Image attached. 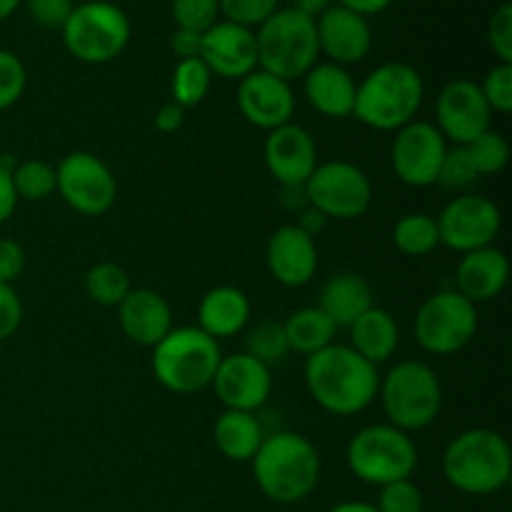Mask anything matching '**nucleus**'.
<instances>
[{
  "mask_svg": "<svg viewBox=\"0 0 512 512\" xmlns=\"http://www.w3.org/2000/svg\"><path fill=\"white\" fill-rule=\"evenodd\" d=\"M200 60L218 78L243 80L245 75L258 70L255 30L228 23V20H218L213 28H208L203 33Z\"/></svg>",
  "mask_w": 512,
  "mask_h": 512,
  "instance_id": "18",
  "label": "nucleus"
},
{
  "mask_svg": "<svg viewBox=\"0 0 512 512\" xmlns=\"http://www.w3.org/2000/svg\"><path fill=\"white\" fill-rule=\"evenodd\" d=\"M258 68L288 83L303 78L320 58L315 18L295 8H278L258 30Z\"/></svg>",
  "mask_w": 512,
  "mask_h": 512,
  "instance_id": "6",
  "label": "nucleus"
},
{
  "mask_svg": "<svg viewBox=\"0 0 512 512\" xmlns=\"http://www.w3.org/2000/svg\"><path fill=\"white\" fill-rule=\"evenodd\" d=\"M283 330H285V338H288V348L293 353L310 355L320 353L325 350L328 345L335 343V328L333 320L318 308V305H310V308H300L293 310L288 318L283 320Z\"/></svg>",
  "mask_w": 512,
  "mask_h": 512,
  "instance_id": "29",
  "label": "nucleus"
},
{
  "mask_svg": "<svg viewBox=\"0 0 512 512\" xmlns=\"http://www.w3.org/2000/svg\"><path fill=\"white\" fill-rule=\"evenodd\" d=\"M265 428L255 413L223 410L213 425V440L220 453L233 463H250L265 440Z\"/></svg>",
  "mask_w": 512,
  "mask_h": 512,
  "instance_id": "28",
  "label": "nucleus"
},
{
  "mask_svg": "<svg viewBox=\"0 0 512 512\" xmlns=\"http://www.w3.org/2000/svg\"><path fill=\"white\" fill-rule=\"evenodd\" d=\"M448 140L428 120H413L395 130L390 145V163L400 183L410 188H428L438 183L440 165L448 153Z\"/></svg>",
  "mask_w": 512,
  "mask_h": 512,
  "instance_id": "14",
  "label": "nucleus"
},
{
  "mask_svg": "<svg viewBox=\"0 0 512 512\" xmlns=\"http://www.w3.org/2000/svg\"><path fill=\"white\" fill-rule=\"evenodd\" d=\"M210 83H213V73H210L203 60H178V65L173 70V80H170L173 103H178L185 110L195 108V105H200L208 98Z\"/></svg>",
  "mask_w": 512,
  "mask_h": 512,
  "instance_id": "33",
  "label": "nucleus"
},
{
  "mask_svg": "<svg viewBox=\"0 0 512 512\" xmlns=\"http://www.w3.org/2000/svg\"><path fill=\"white\" fill-rule=\"evenodd\" d=\"M265 263L280 285L303 288L318 273V245L298 225H283L270 235Z\"/></svg>",
  "mask_w": 512,
  "mask_h": 512,
  "instance_id": "21",
  "label": "nucleus"
},
{
  "mask_svg": "<svg viewBox=\"0 0 512 512\" xmlns=\"http://www.w3.org/2000/svg\"><path fill=\"white\" fill-rule=\"evenodd\" d=\"M73 8V0H28V15L45 30H63Z\"/></svg>",
  "mask_w": 512,
  "mask_h": 512,
  "instance_id": "43",
  "label": "nucleus"
},
{
  "mask_svg": "<svg viewBox=\"0 0 512 512\" xmlns=\"http://www.w3.org/2000/svg\"><path fill=\"white\" fill-rule=\"evenodd\" d=\"M415 340L430 355H453L478 333V305L458 290H438L415 315Z\"/></svg>",
  "mask_w": 512,
  "mask_h": 512,
  "instance_id": "10",
  "label": "nucleus"
},
{
  "mask_svg": "<svg viewBox=\"0 0 512 512\" xmlns=\"http://www.w3.org/2000/svg\"><path fill=\"white\" fill-rule=\"evenodd\" d=\"M263 158L278 185H305L318 168V145L303 125L285 123L268 133Z\"/></svg>",
  "mask_w": 512,
  "mask_h": 512,
  "instance_id": "19",
  "label": "nucleus"
},
{
  "mask_svg": "<svg viewBox=\"0 0 512 512\" xmlns=\"http://www.w3.org/2000/svg\"><path fill=\"white\" fill-rule=\"evenodd\" d=\"M295 225H298L303 233H308L310 238H315V235H320L325 230V225H328V218H325L320 210H315L313 205H308V208L300 210V213H298V223H295Z\"/></svg>",
  "mask_w": 512,
  "mask_h": 512,
  "instance_id": "50",
  "label": "nucleus"
},
{
  "mask_svg": "<svg viewBox=\"0 0 512 512\" xmlns=\"http://www.w3.org/2000/svg\"><path fill=\"white\" fill-rule=\"evenodd\" d=\"M120 330L125 338L143 348H155L173 330L170 303L150 288H133L118 305Z\"/></svg>",
  "mask_w": 512,
  "mask_h": 512,
  "instance_id": "22",
  "label": "nucleus"
},
{
  "mask_svg": "<svg viewBox=\"0 0 512 512\" xmlns=\"http://www.w3.org/2000/svg\"><path fill=\"white\" fill-rule=\"evenodd\" d=\"M13 185L15 193H18V200L40 203V200L50 198L55 193V168L38 158L15 163Z\"/></svg>",
  "mask_w": 512,
  "mask_h": 512,
  "instance_id": "35",
  "label": "nucleus"
},
{
  "mask_svg": "<svg viewBox=\"0 0 512 512\" xmlns=\"http://www.w3.org/2000/svg\"><path fill=\"white\" fill-rule=\"evenodd\" d=\"M390 3H393V0H338V5H343V8L363 15V18L383 13L385 8H390Z\"/></svg>",
  "mask_w": 512,
  "mask_h": 512,
  "instance_id": "51",
  "label": "nucleus"
},
{
  "mask_svg": "<svg viewBox=\"0 0 512 512\" xmlns=\"http://www.w3.org/2000/svg\"><path fill=\"white\" fill-rule=\"evenodd\" d=\"M380 403L388 425L415 433L435 423L443 408V385L438 373L420 360H403L380 378Z\"/></svg>",
  "mask_w": 512,
  "mask_h": 512,
  "instance_id": "7",
  "label": "nucleus"
},
{
  "mask_svg": "<svg viewBox=\"0 0 512 512\" xmlns=\"http://www.w3.org/2000/svg\"><path fill=\"white\" fill-rule=\"evenodd\" d=\"M23 323V303L13 285L0 283V340H8L18 333Z\"/></svg>",
  "mask_w": 512,
  "mask_h": 512,
  "instance_id": "44",
  "label": "nucleus"
},
{
  "mask_svg": "<svg viewBox=\"0 0 512 512\" xmlns=\"http://www.w3.org/2000/svg\"><path fill=\"white\" fill-rule=\"evenodd\" d=\"M13 168L15 160H10L8 155L0 158V225L8 223L13 218L15 208H18V193H15L13 185Z\"/></svg>",
  "mask_w": 512,
  "mask_h": 512,
  "instance_id": "46",
  "label": "nucleus"
},
{
  "mask_svg": "<svg viewBox=\"0 0 512 512\" xmlns=\"http://www.w3.org/2000/svg\"><path fill=\"white\" fill-rule=\"evenodd\" d=\"M438 125L435 128L443 133V138L453 145H468L485 130H490L493 110L485 103L480 85L468 78L450 80L438 95L435 103Z\"/></svg>",
  "mask_w": 512,
  "mask_h": 512,
  "instance_id": "15",
  "label": "nucleus"
},
{
  "mask_svg": "<svg viewBox=\"0 0 512 512\" xmlns=\"http://www.w3.org/2000/svg\"><path fill=\"white\" fill-rule=\"evenodd\" d=\"M315 30H318L320 53L328 55L330 63L343 65V68L365 60L373 48V30H370L368 18L338 3L315 18Z\"/></svg>",
  "mask_w": 512,
  "mask_h": 512,
  "instance_id": "20",
  "label": "nucleus"
},
{
  "mask_svg": "<svg viewBox=\"0 0 512 512\" xmlns=\"http://www.w3.org/2000/svg\"><path fill=\"white\" fill-rule=\"evenodd\" d=\"M213 390L225 410L258 413L268 403L273 378H270L268 365L258 363L240 350V353L220 360L213 378Z\"/></svg>",
  "mask_w": 512,
  "mask_h": 512,
  "instance_id": "16",
  "label": "nucleus"
},
{
  "mask_svg": "<svg viewBox=\"0 0 512 512\" xmlns=\"http://www.w3.org/2000/svg\"><path fill=\"white\" fill-rule=\"evenodd\" d=\"M345 458L355 478L378 488L413 478L418 468V448L410 433H403L388 423L358 430L350 440Z\"/></svg>",
  "mask_w": 512,
  "mask_h": 512,
  "instance_id": "9",
  "label": "nucleus"
},
{
  "mask_svg": "<svg viewBox=\"0 0 512 512\" xmlns=\"http://www.w3.org/2000/svg\"><path fill=\"white\" fill-rule=\"evenodd\" d=\"M240 115L260 130H275L285 123H293L295 93L293 85L283 78L253 70L238 85Z\"/></svg>",
  "mask_w": 512,
  "mask_h": 512,
  "instance_id": "17",
  "label": "nucleus"
},
{
  "mask_svg": "<svg viewBox=\"0 0 512 512\" xmlns=\"http://www.w3.org/2000/svg\"><path fill=\"white\" fill-rule=\"evenodd\" d=\"M478 173L473 170V165H470L468 160V153H465L463 145H453V148H448V153H445L443 158V165H440V173H438V183L440 188L445 190H465L470 188L473 183H478Z\"/></svg>",
  "mask_w": 512,
  "mask_h": 512,
  "instance_id": "41",
  "label": "nucleus"
},
{
  "mask_svg": "<svg viewBox=\"0 0 512 512\" xmlns=\"http://www.w3.org/2000/svg\"><path fill=\"white\" fill-rule=\"evenodd\" d=\"M510 278L508 255L495 245L470 250L455 268V288L473 305L495 300L505 290Z\"/></svg>",
  "mask_w": 512,
  "mask_h": 512,
  "instance_id": "23",
  "label": "nucleus"
},
{
  "mask_svg": "<svg viewBox=\"0 0 512 512\" xmlns=\"http://www.w3.org/2000/svg\"><path fill=\"white\" fill-rule=\"evenodd\" d=\"M25 85H28V70L23 60L0 48V110L13 108L23 98Z\"/></svg>",
  "mask_w": 512,
  "mask_h": 512,
  "instance_id": "38",
  "label": "nucleus"
},
{
  "mask_svg": "<svg viewBox=\"0 0 512 512\" xmlns=\"http://www.w3.org/2000/svg\"><path fill=\"white\" fill-rule=\"evenodd\" d=\"M243 335V353L258 363L268 365V368L283 363L285 355L290 353L283 323H278V320H260V323L248 325Z\"/></svg>",
  "mask_w": 512,
  "mask_h": 512,
  "instance_id": "32",
  "label": "nucleus"
},
{
  "mask_svg": "<svg viewBox=\"0 0 512 512\" xmlns=\"http://www.w3.org/2000/svg\"><path fill=\"white\" fill-rule=\"evenodd\" d=\"M333 5V0H293V5L290 8L300 10L303 15H308V18H318V15H323L325 10Z\"/></svg>",
  "mask_w": 512,
  "mask_h": 512,
  "instance_id": "52",
  "label": "nucleus"
},
{
  "mask_svg": "<svg viewBox=\"0 0 512 512\" xmlns=\"http://www.w3.org/2000/svg\"><path fill=\"white\" fill-rule=\"evenodd\" d=\"M20 3H23V0H0V23H3V20H8L10 15L18 10Z\"/></svg>",
  "mask_w": 512,
  "mask_h": 512,
  "instance_id": "54",
  "label": "nucleus"
},
{
  "mask_svg": "<svg viewBox=\"0 0 512 512\" xmlns=\"http://www.w3.org/2000/svg\"><path fill=\"white\" fill-rule=\"evenodd\" d=\"M183 123H185V108H180V105L173 103V100L160 105L153 115V125L155 130H160V133H175V130H180V125Z\"/></svg>",
  "mask_w": 512,
  "mask_h": 512,
  "instance_id": "48",
  "label": "nucleus"
},
{
  "mask_svg": "<svg viewBox=\"0 0 512 512\" xmlns=\"http://www.w3.org/2000/svg\"><path fill=\"white\" fill-rule=\"evenodd\" d=\"M250 465L260 493L280 505L305 500L320 480L318 450L308 438L290 430L265 435Z\"/></svg>",
  "mask_w": 512,
  "mask_h": 512,
  "instance_id": "2",
  "label": "nucleus"
},
{
  "mask_svg": "<svg viewBox=\"0 0 512 512\" xmlns=\"http://www.w3.org/2000/svg\"><path fill=\"white\" fill-rule=\"evenodd\" d=\"M423 508V493H420V488L410 478L383 485L378 495V503H375V510L378 512H423Z\"/></svg>",
  "mask_w": 512,
  "mask_h": 512,
  "instance_id": "40",
  "label": "nucleus"
},
{
  "mask_svg": "<svg viewBox=\"0 0 512 512\" xmlns=\"http://www.w3.org/2000/svg\"><path fill=\"white\" fill-rule=\"evenodd\" d=\"M440 233V245L465 255L470 250L495 245V238L503 228L500 208L485 195L463 193L450 200L440 215H435Z\"/></svg>",
  "mask_w": 512,
  "mask_h": 512,
  "instance_id": "13",
  "label": "nucleus"
},
{
  "mask_svg": "<svg viewBox=\"0 0 512 512\" xmlns=\"http://www.w3.org/2000/svg\"><path fill=\"white\" fill-rule=\"evenodd\" d=\"M170 13L178 28L193 30V33H205L213 28L220 18L218 0H173Z\"/></svg>",
  "mask_w": 512,
  "mask_h": 512,
  "instance_id": "36",
  "label": "nucleus"
},
{
  "mask_svg": "<svg viewBox=\"0 0 512 512\" xmlns=\"http://www.w3.org/2000/svg\"><path fill=\"white\" fill-rule=\"evenodd\" d=\"M463 148L465 153H468V160L470 165H473L475 173H478V178L503 173L510 163L508 140H505L500 133H495L493 128L485 130L483 135L470 140V143L463 145Z\"/></svg>",
  "mask_w": 512,
  "mask_h": 512,
  "instance_id": "34",
  "label": "nucleus"
},
{
  "mask_svg": "<svg viewBox=\"0 0 512 512\" xmlns=\"http://www.w3.org/2000/svg\"><path fill=\"white\" fill-rule=\"evenodd\" d=\"M305 385L315 403L328 413L358 415L378 398L380 373L350 345H328L305 358Z\"/></svg>",
  "mask_w": 512,
  "mask_h": 512,
  "instance_id": "1",
  "label": "nucleus"
},
{
  "mask_svg": "<svg viewBox=\"0 0 512 512\" xmlns=\"http://www.w3.org/2000/svg\"><path fill=\"white\" fill-rule=\"evenodd\" d=\"M480 85V93H483L485 103L493 113L508 115L512 110V65L510 63H498L495 68H490L485 73L483 83Z\"/></svg>",
  "mask_w": 512,
  "mask_h": 512,
  "instance_id": "39",
  "label": "nucleus"
},
{
  "mask_svg": "<svg viewBox=\"0 0 512 512\" xmlns=\"http://www.w3.org/2000/svg\"><path fill=\"white\" fill-rule=\"evenodd\" d=\"M303 90L310 108H315L325 118L343 120L353 115L358 83L343 65H335L330 60L328 63H315L303 75Z\"/></svg>",
  "mask_w": 512,
  "mask_h": 512,
  "instance_id": "24",
  "label": "nucleus"
},
{
  "mask_svg": "<svg viewBox=\"0 0 512 512\" xmlns=\"http://www.w3.org/2000/svg\"><path fill=\"white\" fill-rule=\"evenodd\" d=\"M280 205L290 213H300V210L308 208L305 185H280Z\"/></svg>",
  "mask_w": 512,
  "mask_h": 512,
  "instance_id": "49",
  "label": "nucleus"
},
{
  "mask_svg": "<svg viewBox=\"0 0 512 512\" xmlns=\"http://www.w3.org/2000/svg\"><path fill=\"white\" fill-rule=\"evenodd\" d=\"M488 45L500 63L512 65V5L503 3L488 23Z\"/></svg>",
  "mask_w": 512,
  "mask_h": 512,
  "instance_id": "42",
  "label": "nucleus"
},
{
  "mask_svg": "<svg viewBox=\"0 0 512 512\" xmlns=\"http://www.w3.org/2000/svg\"><path fill=\"white\" fill-rule=\"evenodd\" d=\"M443 475L465 495H495L512 478L508 440L490 428H470L455 435L443 453Z\"/></svg>",
  "mask_w": 512,
  "mask_h": 512,
  "instance_id": "4",
  "label": "nucleus"
},
{
  "mask_svg": "<svg viewBox=\"0 0 512 512\" xmlns=\"http://www.w3.org/2000/svg\"><path fill=\"white\" fill-rule=\"evenodd\" d=\"M348 330L350 348H353L360 358L373 363L375 368H378L380 363H388L400 345L398 323H395V318L388 310L378 308V305L365 310Z\"/></svg>",
  "mask_w": 512,
  "mask_h": 512,
  "instance_id": "27",
  "label": "nucleus"
},
{
  "mask_svg": "<svg viewBox=\"0 0 512 512\" xmlns=\"http://www.w3.org/2000/svg\"><path fill=\"white\" fill-rule=\"evenodd\" d=\"M200 43H203V33H193V30L178 28L170 35V48L178 60L200 58Z\"/></svg>",
  "mask_w": 512,
  "mask_h": 512,
  "instance_id": "47",
  "label": "nucleus"
},
{
  "mask_svg": "<svg viewBox=\"0 0 512 512\" xmlns=\"http://www.w3.org/2000/svg\"><path fill=\"white\" fill-rule=\"evenodd\" d=\"M425 83L408 63H383L365 75L355 90L353 118L380 133H395L413 123L423 105Z\"/></svg>",
  "mask_w": 512,
  "mask_h": 512,
  "instance_id": "3",
  "label": "nucleus"
},
{
  "mask_svg": "<svg viewBox=\"0 0 512 512\" xmlns=\"http://www.w3.org/2000/svg\"><path fill=\"white\" fill-rule=\"evenodd\" d=\"M223 360L218 340L200 328H173L153 348V373L165 390L193 395L210 388Z\"/></svg>",
  "mask_w": 512,
  "mask_h": 512,
  "instance_id": "5",
  "label": "nucleus"
},
{
  "mask_svg": "<svg viewBox=\"0 0 512 512\" xmlns=\"http://www.w3.org/2000/svg\"><path fill=\"white\" fill-rule=\"evenodd\" d=\"M250 315H253V308L243 290L233 285H218L200 300L198 328L213 340L233 338L248 328Z\"/></svg>",
  "mask_w": 512,
  "mask_h": 512,
  "instance_id": "25",
  "label": "nucleus"
},
{
  "mask_svg": "<svg viewBox=\"0 0 512 512\" xmlns=\"http://www.w3.org/2000/svg\"><path fill=\"white\" fill-rule=\"evenodd\" d=\"M308 205L328 220H358L373 203V185L363 168L348 160L318 163L305 183Z\"/></svg>",
  "mask_w": 512,
  "mask_h": 512,
  "instance_id": "11",
  "label": "nucleus"
},
{
  "mask_svg": "<svg viewBox=\"0 0 512 512\" xmlns=\"http://www.w3.org/2000/svg\"><path fill=\"white\" fill-rule=\"evenodd\" d=\"M218 5L228 23L250 30H258L280 8L278 0H218Z\"/></svg>",
  "mask_w": 512,
  "mask_h": 512,
  "instance_id": "37",
  "label": "nucleus"
},
{
  "mask_svg": "<svg viewBox=\"0 0 512 512\" xmlns=\"http://www.w3.org/2000/svg\"><path fill=\"white\" fill-rule=\"evenodd\" d=\"M25 270V250L18 240L0 238V283L13 285Z\"/></svg>",
  "mask_w": 512,
  "mask_h": 512,
  "instance_id": "45",
  "label": "nucleus"
},
{
  "mask_svg": "<svg viewBox=\"0 0 512 512\" xmlns=\"http://www.w3.org/2000/svg\"><path fill=\"white\" fill-rule=\"evenodd\" d=\"M130 290H133V285H130L128 270L118 263H110V260L95 263L85 273V293L93 303L103 305V308H118Z\"/></svg>",
  "mask_w": 512,
  "mask_h": 512,
  "instance_id": "31",
  "label": "nucleus"
},
{
  "mask_svg": "<svg viewBox=\"0 0 512 512\" xmlns=\"http://www.w3.org/2000/svg\"><path fill=\"white\" fill-rule=\"evenodd\" d=\"M328 512H378L373 503H363V500H348V503H340Z\"/></svg>",
  "mask_w": 512,
  "mask_h": 512,
  "instance_id": "53",
  "label": "nucleus"
},
{
  "mask_svg": "<svg viewBox=\"0 0 512 512\" xmlns=\"http://www.w3.org/2000/svg\"><path fill=\"white\" fill-rule=\"evenodd\" d=\"M393 245L403 255L423 258L440 245L438 223L428 213H408L393 225Z\"/></svg>",
  "mask_w": 512,
  "mask_h": 512,
  "instance_id": "30",
  "label": "nucleus"
},
{
  "mask_svg": "<svg viewBox=\"0 0 512 512\" xmlns=\"http://www.w3.org/2000/svg\"><path fill=\"white\" fill-rule=\"evenodd\" d=\"M55 193L75 213L98 218L113 208L118 198L115 175L98 155L75 150L55 165Z\"/></svg>",
  "mask_w": 512,
  "mask_h": 512,
  "instance_id": "12",
  "label": "nucleus"
},
{
  "mask_svg": "<svg viewBox=\"0 0 512 512\" xmlns=\"http://www.w3.org/2000/svg\"><path fill=\"white\" fill-rule=\"evenodd\" d=\"M373 305V288L358 273H338L320 288L318 308L333 320L335 328H350Z\"/></svg>",
  "mask_w": 512,
  "mask_h": 512,
  "instance_id": "26",
  "label": "nucleus"
},
{
  "mask_svg": "<svg viewBox=\"0 0 512 512\" xmlns=\"http://www.w3.org/2000/svg\"><path fill=\"white\" fill-rule=\"evenodd\" d=\"M63 45L75 60L103 65L123 55L130 43V20L120 5L108 0H88L75 5L63 25Z\"/></svg>",
  "mask_w": 512,
  "mask_h": 512,
  "instance_id": "8",
  "label": "nucleus"
}]
</instances>
